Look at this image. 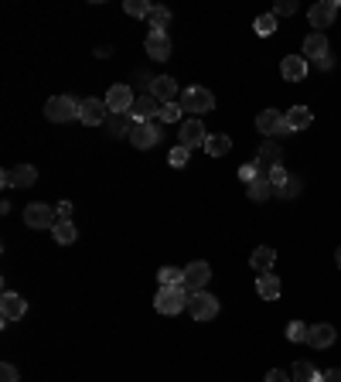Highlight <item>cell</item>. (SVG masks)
I'll use <instances>...</instances> for the list:
<instances>
[{
    "label": "cell",
    "instance_id": "f1b7e54d",
    "mask_svg": "<svg viewBox=\"0 0 341 382\" xmlns=\"http://www.w3.org/2000/svg\"><path fill=\"white\" fill-rule=\"evenodd\" d=\"M294 379L297 382H321V372H318L311 362H297V366H294Z\"/></svg>",
    "mask_w": 341,
    "mask_h": 382
},
{
    "label": "cell",
    "instance_id": "ac0fdd59",
    "mask_svg": "<svg viewBox=\"0 0 341 382\" xmlns=\"http://www.w3.org/2000/svg\"><path fill=\"white\" fill-rule=\"evenodd\" d=\"M144 48H147V55H151V58H157V62L170 58V38L164 34V31H151V34H147V41H144Z\"/></svg>",
    "mask_w": 341,
    "mask_h": 382
},
{
    "label": "cell",
    "instance_id": "7c38bea8",
    "mask_svg": "<svg viewBox=\"0 0 341 382\" xmlns=\"http://www.w3.org/2000/svg\"><path fill=\"white\" fill-rule=\"evenodd\" d=\"M205 140H208V130H205L201 120H188V123H181V147L195 150V147H205Z\"/></svg>",
    "mask_w": 341,
    "mask_h": 382
},
{
    "label": "cell",
    "instance_id": "ffe728a7",
    "mask_svg": "<svg viewBox=\"0 0 341 382\" xmlns=\"http://www.w3.org/2000/svg\"><path fill=\"white\" fill-rule=\"evenodd\" d=\"M280 161H283V150H280V144H273V140H270V144H263V147H259V154H256V164H259L266 175H270L273 168H280Z\"/></svg>",
    "mask_w": 341,
    "mask_h": 382
},
{
    "label": "cell",
    "instance_id": "9c48e42d",
    "mask_svg": "<svg viewBox=\"0 0 341 382\" xmlns=\"http://www.w3.org/2000/svg\"><path fill=\"white\" fill-rule=\"evenodd\" d=\"M212 280V267L205 263V260H195V263H188L184 267V286L195 293V290H205Z\"/></svg>",
    "mask_w": 341,
    "mask_h": 382
},
{
    "label": "cell",
    "instance_id": "6da1fadb",
    "mask_svg": "<svg viewBox=\"0 0 341 382\" xmlns=\"http://www.w3.org/2000/svg\"><path fill=\"white\" fill-rule=\"evenodd\" d=\"M188 297H191V290L184 284L161 286L157 297H154V307H157V314H181V311L188 307Z\"/></svg>",
    "mask_w": 341,
    "mask_h": 382
},
{
    "label": "cell",
    "instance_id": "603a6c76",
    "mask_svg": "<svg viewBox=\"0 0 341 382\" xmlns=\"http://www.w3.org/2000/svg\"><path fill=\"white\" fill-rule=\"evenodd\" d=\"M10 175V188H31L34 181H38V171H34V164H17L14 171H7Z\"/></svg>",
    "mask_w": 341,
    "mask_h": 382
},
{
    "label": "cell",
    "instance_id": "4fadbf2b",
    "mask_svg": "<svg viewBox=\"0 0 341 382\" xmlns=\"http://www.w3.org/2000/svg\"><path fill=\"white\" fill-rule=\"evenodd\" d=\"M157 113H161V102L154 99V95H137L133 99V106H130V116L137 120V123H147V120H157Z\"/></svg>",
    "mask_w": 341,
    "mask_h": 382
},
{
    "label": "cell",
    "instance_id": "cb8c5ba5",
    "mask_svg": "<svg viewBox=\"0 0 341 382\" xmlns=\"http://www.w3.org/2000/svg\"><path fill=\"white\" fill-rule=\"evenodd\" d=\"M52 236H55V243H58V246H72V243L79 239V229H76V222H72V218H58V222H55V229H52Z\"/></svg>",
    "mask_w": 341,
    "mask_h": 382
},
{
    "label": "cell",
    "instance_id": "1f68e13d",
    "mask_svg": "<svg viewBox=\"0 0 341 382\" xmlns=\"http://www.w3.org/2000/svg\"><path fill=\"white\" fill-rule=\"evenodd\" d=\"M151 7H154V3H147V0H126V3H123V10H126L130 17H151Z\"/></svg>",
    "mask_w": 341,
    "mask_h": 382
},
{
    "label": "cell",
    "instance_id": "4dcf8cb0",
    "mask_svg": "<svg viewBox=\"0 0 341 382\" xmlns=\"http://www.w3.org/2000/svg\"><path fill=\"white\" fill-rule=\"evenodd\" d=\"M151 31H164L168 27V21H170V10L168 7H151Z\"/></svg>",
    "mask_w": 341,
    "mask_h": 382
},
{
    "label": "cell",
    "instance_id": "e575fe53",
    "mask_svg": "<svg viewBox=\"0 0 341 382\" xmlns=\"http://www.w3.org/2000/svg\"><path fill=\"white\" fill-rule=\"evenodd\" d=\"M157 120L161 123H177L181 120V102H164L161 113H157Z\"/></svg>",
    "mask_w": 341,
    "mask_h": 382
},
{
    "label": "cell",
    "instance_id": "d6986e66",
    "mask_svg": "<svg viewBox=\"0 0 341 382\" xmlns=\"http://www.w3.org/2000/svg\"><path fill=\"white\" fill-rule=\"evenodd\" d=\"M335 338H338V331L331 324H311V331H307V345L311 348H331Z\"/></svg>",
    "mask_w": 341,
    "mask_h": 382
},
{
    "label": "cell",
    "instance_id": "74e56055",
    "mask_svg": "<svg viewBox=\"0 0 341 382\" xmlns=\"http://www.w3.org/2000/svg\"><path fill=\"white\" fill-rule=\"evenodd\" d=\"M287 181H290V175L283 171V164L270 171V185H273V191H280V188H283V185H287Z\"/></svg>",
    "mask_w": 341,
    "mask_h": 382
},
{
    "label": "cell",
    "instance_id": "5b68a950",
    "mask_svg": "<svg viewBox=\"0 0 341 382\" xmlns=\"http://www.w3.org/2000/svg\"><path fill=\"white\" fill-rule=\"evenodd\" d=\"M188 314H191L195 321H212V317L219 314V300H215L208 290H195V293L188 297Z\"/></svg>",
    "mask_w": 341,
    "mask_h": 382
},
{
    "label": "cell",
    "instance_id": "ab89813d",
    "mask_svg": "<svg viewBox=\"0 0 341 382\" xmlns=\"http://www.w3.org/2000/svg\"><path fill=\"white\" fill-rule=\"evenodd\" d=\"M273 14H276V17H283V14H297V0H280V3L273 7Z\"/></svg>",
    "mask_w": 341,
    "mask_h": 382
},
{
    "label": "cell",
    "instance_id": "836d02e7",
    "mask_svg": "<svg viewBox=\"0 0 341 382\" xmlns=\"http://www.w3.org/2000/svg\"><path fill=\"white\" fill-rule=\"evenodd\" d=\"M307 331H311V324H300V321H290L287 324V338L297 345V341H307Z\"/></svg>",
    "mask_w": 341,
    "mask_h": 382
},
{
    "label": "cell",
    "instance_id": "ba28073f",
    "mask_svg": "<svg viewBox=\"0 0 341 382\" xmlns=\"http://www.w3.org/2000/svg\"><path fill=\"white\" fill-rule=\"evenodd\" d=\"M335 17H338V0H321V3H314L311 10H307V21H311V27H331L335 24Z\"/></svg>",
    "mask_w": 341,
    "mask_h": 382
},
{
    "label": "cell",
    "instance_id": "4316f807",
    "mask_svg": "<svg viewBox=\"0 0 341 382\" xmlns=\"http://www.w3.org/2000/svg\"><path fill=\"white\" fill-rule=\"evenodd\" d=\"M246 191H250V198H253V201H266V198L273 194V185H270V175L263 171V175H259L256 181H250V185H246Z\"/></svg>",
    "mask_w": 341,
    "mask_h": 382
},
{
    "label": "cell",
    "instance_id": "277c9868",
    "mask_svg": "<svg viewBox=\"0 0 341 382\" xmlns=\"http://www.w3.org/2000/svg\"><path fill=\"white\" fill-rule=\"evenodd\" d=\"M161 137H164L161 120H147V123H137V126H133L130 144H133L137 150H151V147H157V144H161Z\"/></svg>",
    "mask_w": 341,
    "mask_h": 382
},
{
    "label": "cell",
    "instance_id": "d4e9b609",
    "mask_svg": "<svg viewBox=\"0 0 341 382\" xmlns=\"http://www.w3.org/2000/svg\"><path fill=\"white\" fill-rule=\"evenodd\" d=\"M208 157H226L229 150H232V140L226 137V133H212L208 140H205V147H201Z\"/></svg>",
    "mask_w": 341,
    "mask_h": 382
},
{
    "label": "cell",
    "instance_id": "52a82bcc",
    "mask_svg": "<svg viewBox=\"0 0 341 382\" xmlns=\"http://www.w3.org/2000/svg\"><path fill=\"white\" fill-rule=\"evenodd\" d=\"M58 212L52 208V205H45V201H31L28 208H24V222L31 225V229H55V218Z\"/></svg>",
    "mask_w": 341,
    "mask_h": 382
},
{
    "label": "cell",
    "instance_id": "3957f363",
    "mask_svg": "<svg viewBox=\"0 0 341 382\" xmlns=\"http://www.w3.org/2000/svg\"><path fill=\"white\" fill-rule=\"evenodd\" d=\"M256 130H259L263 137H290V133H294L290 123H287V116H280V109H263V113L256 116Z\"/></svg>",
    "mask_w": 341,
    "mask_h": 382
},
{
    "label": "cell",
    "instance_id": "f35d334b",
    "mask_svg": "<svg viewBox=\"0 0 341 382\" xmlns=\"http://www.w3.org/2000/svg\"><path fill=\"white\" fill-rule=\"evenodd\" d=\"M276 194H280V198H297V194H300V178H290Z\"/></svg>",
    "mask_w": 341,
    "mask_h": 382
},
{
    "label": "cell",
    "instance_id": "8d00e7d4",
    "mask_svg": "<svg viewBox=\"0 0 341 382\" xmlns=\"http://www.w3.org/2000/svg\"><path fill=\"white\" fill-rule=\"evenodd\" d=\"M259 175H263V168H259V164H243V168H239V181H243V185H250V181H256V178H259Z\"/></svg>",
    "mask_w": 341,
    "mask_h": 382
},
{
    "label": "cell",
    "instance_id": "8992f818",
    "mask_svg": "<svg viewBox=\"0 0 341 382\" xmlns=\"http://www.w3.org/2000/svg\"><path fill=\"white\" fill-rule=\"evenodd\" d=\"M177 102H181V109H191V113H208V109H215V95L208 93L205 86H188Z\"/></svg>",
    "mask_w": 341,
    "mask_h": 382
},
{
    "label": "cell",
    "instance_id": "5bb4252c",
    "mask_svg": "<svg viewBox=\"0 0 341 382\" xmlns=\"http://www.w3.org/2000/svg\"><path fill=\"white\" fill-rule=\"evenodd\" d=\"M106 116H109V109H106L102 99H82V106H79V120H82L85 126H99V123H106Z\"/></svg>",
    "mask_w": 341,
    "mask_h": 382
},
{
    "label": "cell",
    "instance_id": "f6af8a7d",
    "mask_svg": "<svg viewBox=\"0 0 341 382\" xmlns=\"http://www.w3.org/2000/svg\"><path fill=\"white\" fill-rule=\"evenodd\" d=\"M96 55H99V58H109V55H113V48H109V45H99V48H96Z\"/></svg>",
    "mask_w": 341,
    "mask_h": 382
},
{
    "label": "cell",
    "instance_id": "7a4b0ae2",
    "mask_svg": "<svg viewBox=\"0 0 341 382\" xmlns=\"http://www.w3.org/2000/svg\"><path fill=\"white\" fill-rule=\"evenodd\" d=\"M79 106H82V99H72V95H52L48 106H45V116H48L52 123H69V120L79 116Z\"/></svg>",
    "mask_w": 341,
    "mask_h": 382
},
{
    "label": "cell",
    "instance_id": "bcb514c9",
    "mask_svg": "<svg viewBox=\"0 0 341 382\" xmlns=\"http://www.w3.org/2000/svg\"><path fill=\"white\" fill-rule=\"evenodd\" d=\"M335 263H338V270H341V246H338V253H335Z\"/></svg>",
    "mask_w": 341,
    "mask_h": 382
},
{
    "label": "cell",
    "instance_id": "484cf974",
    "mask_svg": "<svg viewBox=\"0 0 341 382\" xmlns=\"http://www.w3.org/2000/svg\"><path fill=\"white\" fill-rule=\"evenodd\" d=\"M256 290H259L263 300H276L283 286H280V280H276L273 273H259V277H256Z\"/></svg>",
    "mask_w": 341,
    "mask_h": 382
},
{
    "label": "cell",
    "instance_id": "83f0119b",
    "mask_svg": "<svg viewBox=\"0 0 341 382\" xmlns=\"http://www.w3.org/2000/svg\"><path fill=\"white\" fill-rule=\"evenodd\" d=\"M287 123H290V130H307V126L314 123V116H311L307 106H294V109L287 113Z\"/></svg>",
    "mask_w": 341,
    "mask_h": 382
},
{
    "label": "cell",
    "instance_id": "ee69618b",
    "mask_svg": "<svg viewBox=\"0 0 341 382\" xmlns=\"http://www.w3.org/2000/svg\"><path fill=\"white\" fill-rule=\"evenodd\" d=\"M321 382H341V369H328V372L321 376Z\"/></svg>",
    "mask_w": 341,
    "mask_h": 382
},
{
    "label": "cell",
    "instance_id": "44dd1931",
    "mask_svg": "<svg viewBox=\"0 0 341 382\" xmlns=\"http://www.w3.org/2000/svg\"><path fill=\"white\" fill-rule=\"evenodd\" d=\"M304 55L314 58V62L328 58V38H324V31H314V34L304 38Z\"/></svg>",
    "mask_w": 341,
    "mask_h": 382
},
{
    "label": "cell",
    "instance_id": "7bdbcfd3",
    "mask_svg": "<svg viewBox=\"0 0 341 382\" xmlns=\"http://www.w3.org/2000/svg\"><path fill=\"white\" fill-rule=\"evenodd\" d=\"M55 212H58V218H72V201H62Z\"/></svg>",
    "mask_w": 341,
    "mask_h": 382
},
{
    "label": "cell",
    "instance_id": "7402d4cb",
    "mask_svg": "<svg viewBox=\"0 0 341 382\" xmlns=\"http://www.w3.org/2000/svg\"><path fill=\"white\" fill-rule=\"evenodd\" d=\"M273 263H276V249H273V246H259V249H253V256H250V267H253L256 273H270Z\"/></svg>",
    "mask_w": 341,
    "mask_h": 382
},
{
    "label": "cell",
    "instance_id": "2e32d148",
    "mask_svg": "<svg viewBox=\"0 0 341 382\" xmlns=\"http://www.w3.org/2000/svg\"><path fill=\"white\" fill-rule=\"evenodd\" d=\"M102 126L109 130V137H130V133H133V126H137V120H133L130 113H109Z\"/></svg>",
    "mask_w": 341,
    "mask_h": 382
},
{
    "label": "cell",
    "instance_id": "30bf717a",
    "mask_svg": "<svg viewBox=\"0 0 341 382\" xmlns=\"http://www.w3.org/2000/svg\"><path fill=\"white\" fill-rule=\"evenodd\" d=\"M24 314H28V300H24L21 293L3 290V297H0V317H3V324H7V321H21Z\"/></svg>",
    "mask_w": 341,
    "mask_h": 382
},
{
    "label": "cell",
    "instance_id": "e0dca14e",
    "mask_svg": "<svg viewBox=\"0 0 341 382\" xmlns=\"http://www.w3.org/2000/svg\"><path fill=\"white\" fill-rule=\"evenodd\" d=\"M151 95L164 106V102H177V82L170 79V76H157V79H151Z\"/></svg>",
    "mask_w": 341,
    "mask_h": 382
},
{
    "label": "cell",
    "instance_id": "b9f144b4",
    "mask_svg": "<svg viewBox=\"0 0 341 382\" xmlns=\"http://www.w3.org/2000/svg\"><path fill=\"white\" fill-rule=\"evenodd\" d=\"M266 382H290V376H287L283 369H270V372H266Z\"/></svg>",
    "mask_w": 341,
    "mask_h": 382
},
{
    "label": "cell",
    "instance_id": "f546056e",
    "mask_svg": "<svg viewBox=\"0 0 341 382\" xmlns=\"http://www.w3.org/2000/svg\"><path fill=\"white\" fill-rule=\"evenodd\" d=\"M157 280H161V286H177V284H184V270H177V267H161Z\"/></svg>",
    "mask_w": 341,
    "mask_h": 382
},
{
    "label": "cell",
    "instance_id": "8fae6325",
    "mask_svg": "<svg viewBox=\"0 0 341 382\" xmlns=\"http://www.w3.org/2000/svg\"><path fill=\"white\" fill-rule=\"evenodd\" d=\"M133 89L126 86V82H120V86H113L109 93H106V109L109 113H130V106H133Z\"/></svg>",
    "mask_w": 341,
    "mask_h": 382
},
{
    "label": "cell",
    "instance_id": "9a60e30c",
    "mask_svg": "<svg viewBox=\"0 0 341 382\" xmlns=\"http://www.w3.org/2000/svg\"><path fill=\"white\" fill-rule=\"evenodd\" d=\"M280 76H283L287 82H300V79L307 76V58H304V55H287V58L280 62Z\"/></svg>",
    "mask_w": 341,
    "mask_h": 382
},
{
    "label": "cell",
    "instance_id": "d590c367",
    "mask_svg": "<svg viewBox=\"0 0 341 382\" xmlns=\"http://www.w3.org/2000/svg\"><path fill=\"white\" fill-rule=\"evenodd\" d=\"M170 168H184V164H188V161H191V150H188V147H181V144H177V147H174V150H170Z\"/></svg>",
    "mask_w": 341,
    "mask_h": 382
},
{
    "label": "cell",
    "instance_id": "d6a6232c",
    "mask_svg": "<svg viewBox=\"0 0 341 382\" xmlns=\"http://www.w3.org/2000/svg\"><path fill=\"white\" fill-rule=\"evenodd\" d=\"M273 31H276V14H259V17H256V34L266 38V34H273Z\"/></svg>",
    "mask_w": 341,
    "mask_h": 382
},
{
    "label": "cell",
    "instance_id": "60d3db41",
    "mask_svg": "<svg viewBox=\"0 0 341 382\" xmlns=\"http://www.w3.org/2000/svg\"><path fill=\"white\" fill-rule=\"evenodd\" d=\"M0 382H17V369H14L10 362H3V366H0Z\"/></svg>",
    "mask_w": 341,
    "mask_h": 382
}]
</instances>
